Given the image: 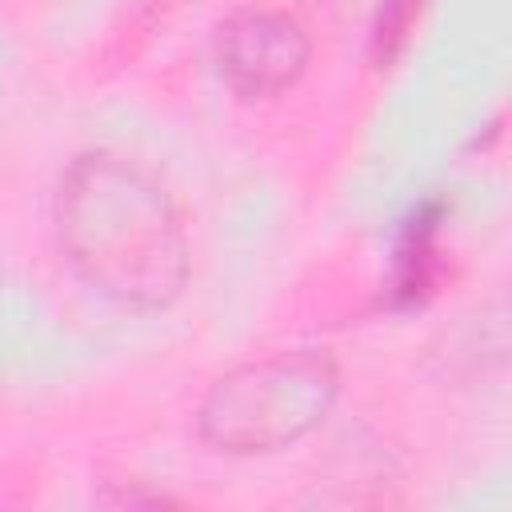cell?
<instances>
[{"instance_id":"cell-1","label":"cell","mask_w":512,"mask_h":512,"mask_svg":"<svg viewBox=\"0 0 512 512\" xmlns=\"http://www.w3.org/2000/svg\"><path fill=\"white\" fill-rule=\"evenodd\" d=\"M52 220L68 268L96 296L132 312H160L184 292V220L140 164L116 152H80L60 172Z\"/></svg>"},{"instance_id":"cell-2","label":"cell","mask_w":512,"mask_h":512,"mask_svg":"<svg viewBox=\"0 0 512 512\" xmlns=\"http://www.w3.org/2000/svg\"><path fill=\"white\" fill-rule=\"evenodd\" d=\"M340 396V368L320 348L252 356L216 376L196 408L204 444L228 456H264L304 440Z\"/></svg>"},{"instance_id":"cell-3","label":"cell","mask_w":512,"mask_h":512,"mask_svg":"<svg viewBox=\"0 0 512 512\" xmlns=\"http://www.w3.org/2000/svg\"><path fill=\"white\" fill-rule=\"evenodd\" d=\"M308 56V32L280 8H240L216 28V68L240 100L280 96L304 76Z\"/></svg>"},{"instance_id":"cell-4","label":"cell","mask_w":512,"mask_h":512,"mask_svg":"<svg viewBox=\"0 0 512 512\" xmlns=\"http://www.w3.org/2000/svg\"><path fill=\"white\" fill-rule=\"evenodd\" d=\"M416 12H420V0H380V20H376V48H380V56H392L404 44Z\"/></svg>"}]
</instances>
